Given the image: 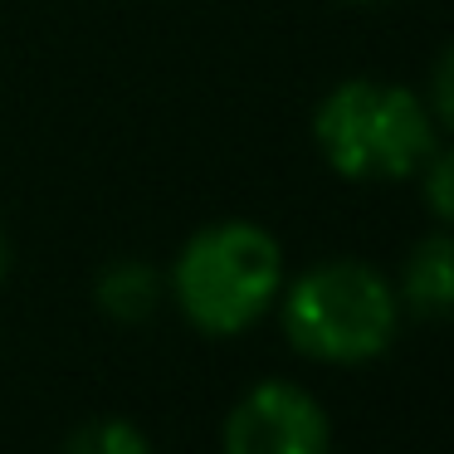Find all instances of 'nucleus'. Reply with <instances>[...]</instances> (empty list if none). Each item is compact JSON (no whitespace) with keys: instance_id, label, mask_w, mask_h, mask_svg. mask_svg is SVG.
<instances>
[{"instance_id":"6e6552de","label":"nucleus","mask_w":454,"mask_h":454,"mask_svg":"<svg viewBox=\"0 0 454 454\" xmlns=\"http://www.w3.org/2000/svg\"><path fill=\"white\" fill-rule=\"evenodd\" d=\"M420 181H425V206L440 225L454 230V147H434L420 167Z\"/></svg>"},{"instance_id":"423d86ee","label":"nucleus","mask_w":454,"mask_h":454,"mask_svg":"<svg viewBox=\"0 0 454 454\" xmlns=\"http://www.w3.org/2000/svg\"><path fill=\"white\" fill-rule=\"evenodd\" d=\"M93 298L113 323H147L161 303V274L142 259H113L93 284Z\"/></svg>"},{"instance_id":"20e7f679","label":"nucleus","mask_w":454,"mask_h":454,"mask_svg":"<svg viewBox=\"0 0 454 454\" xmlns=\"http://www.w3.org/2000/svg\"><path fill=\"white\" fill-rule=\"evenodd\" d=\"M333 420L298 381L269 376L249 386L225 415V454H327Z\"/></svg>"},{"instance_id":"0eeeda50","label":"nucleus","mask_w":454,"mask_h":454,"mask_svg":"<svg viewBox=\"0 0 454 454\" xmlns=\"http://www.w3.org/2000/svg\"><path fill=\"white\" fill-rule=\"evenodd\" d=\"M64 454H152V440L132 420L108 415V420L79 425L69 434V444H64Z\"/></svg>"},{"instance_id":"9b49d317","label":"nucleus","mask_w":454,"mask_h":454,"mask_svg":"<svg viewBox=\"0 0 454 454\" xmlns=\"http://www.w3.org/2000/svg\"><path fill=\"white\" fill-rule=\"evenodd\" d=\"M356 5H376V0H356Z\"/></svg>"},{"instance_id":"f03ea898","label":"nucleus","mask_w":454,"mask_h":454,"mask_svg":"<svg viewBox=\"0 0 454 454\" xmlns=\"http://www.w3.org/2000/svg\"><path fill=\"white\" fill-rule=\"evenodd\" d=\"M284 337L313 362L362 366L395 342L401 298L381 269L362 259H323L284 288Z\"/></svg>"},{"instance_id":"39448f33","label":"nucleus","mask_w":454,"mask_h":454,"mask_svg":"<svg viewBox=\"0 0 454 454\" xmlns=\"http://www.w3.org/2000/svg\"><path fill=\"white\" fill-rule=\"evenodd\" d=\"M395 298H401L415 317H425V323L454 317V230L450 235H425L420 245L405 254Z\"/></svg>"},{"instance_id":"7ed1b4c3","label":"nucleus","mask_w":454,"mask_h":454,"mask_svg":"<svg viewBox=\"0 0 454 454\" xmlns=\"http://www.w3.org/2000/svg\"><path fill=\"white\" fill-rule=\"evenodd\" d=\"M434 113L401 83L347 79L317 103L313 142L323 161L347 181H401L434 152Z\"/></svg>"},{"instance_id":"1a4fd4ad","label":"nucleus","mask_w":454,"mask_h":454,"mask_svg":"<svg viewBox=\"0 0 454 454\" xmlns=\"http://www.w3.org/2000/svg\"><path fill=\"white\" fill-rule=\"evenodd\" d=\"M430 113L434 122L454 132V44L434 59V74H430Z\"/></svg>"},{"instance_id":"9d476101","label":"nucleus","mask_w":454,"mask_h":454,"mask_svg":"<svg viewBox=\"0 0 454 454\" xmlns=\"http://www.w3.org/2000/svg\"><path fill=\"white\" fill-rule=\"evenodd\" d=\"M5 264H11V245H5V235H0V274H5Z\"/></svg>"},{"instance_id":"f257e3e1","label":"nucleus","mask_w":454,"mask_h":454,"mask_svg":"<svg viewBox=\"0 0 454 454\" xmlns=\"http://www.w3.org/2000/svg\"><path fill=\"white\" fill-rule=\"evenodd\" d=\"M284 294V249L254 220H215L181 245L171 298L206 337L249 333Z\"/></svg>"}]
</instances>
